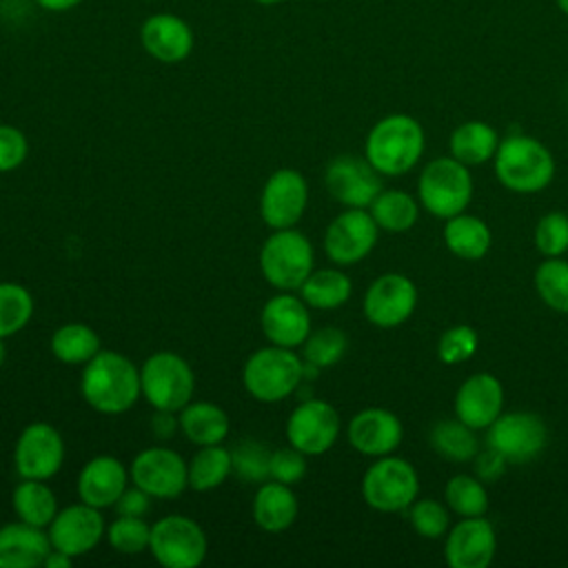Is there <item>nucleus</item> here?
<instances>
[{"instance_id": "nucleus-43", "label": "nucleus", "mask_w": 568, "mask_h": 568, "mask_svg": "<svg viewBox=\"0 0 568 568\" xmlns=\"http://www.w3.org/2000/svg\"><path fill=\"white\" fill-rule=\"evenodd\" d=\"M477 346H479L477 331L468 324H457L439 335L437 357L442 364H448V366L462 364L477 353Z\"/></svg>"}, {"instance_id": "nucleus-23", "label": "nucleus", "mask_w": 568, "mask_h": 568, "mask_svg": "<svg viewBox=\"0 0 568 568\" xmlns=\"http://www.w3.org/2000/svg\"><path fill=\"white\" fill-rule=\"evenodd\" d=\"M455 417L475 430L488 428L504 408V386L490 373H475L455 393Z\"/></svg>"}, {"instance_id": "nucleus-30", "label": "nucleus", "mask_w": 568, "mask_h": 568, "mask_svg": "<svg viewBox=\"0 0 568 568\" xmlns=\"http://www.w3.org/2000/svg\"><path fill=\"white\" fill-rule=\"evenodd\" d=\"M351 293V277L339 268H313L311 275L300 286L302 300L308 304V308L317 311H333L344 306Z\"/></svg>"}, {"instance_id": "nucleus-18", "label": "nucleus", "mask_w": 568, "mask_h": 568, "mask_svg": "<svg viewBox=\"0 0 568 568\" xmlns=\"http://www.w3.org/2000/svg\"><path fill=\"white\" fill-rule=\"evenodd\" d=\"M328 193L346 209H368L382 191V178L366 158L337 155L324 173Z\"/></svg>"}, {"instance_id": "nucleus-13", "label": "nucleus", "mask_w": 568, "mask_h": 568, "mask_svg": "<svg viewBox=\"0 0 568 568\" xmlns=\"http://www.w3.org/2000/svg\"><path fill=\"white\" fill-rule=\"evenodd\" d=\"M379 226L366 209H346L324 233V251L339 266L362 262L377 244Z\"/></svg>"}, {"instance_id": "nucleus-1", "label": "nucleus", "mask_w": 568, "mask_h": 568, "mask_svg": "<svg viewBox=\"0 0 568 568\" xmlns=\"http://www.w3.org/2000/svg\"><path fill=\"white\" fill-rule=\"evenodd\" d=\"M84 402L102 415H122L142 395L140 368L122 353L98 351L80 375Z\"/></svg>"}, {"instance_id": "nucleus-11", "label": "nucleus", "mask_w": 568, "mask_h": 568, "mask_svg": "<svg viewBox=\"0 0 568 568\" xmlns=\"http://www.w3.org/2000/svg\"><path fill=\"white\" fill-rule=\"evenodd\" d=\"M129 477L151 497L175 499L189 486V464L173 448L149 446L133 457Z\"/></svg>"}, {"instance_id": "nucleus-8", "label": "nucleus", "mask_w": 568, "mask_h": 568, "mask_svg": "<svg viewBox=\"0 0 568 568\" xmlns=\"http://www.w3.org/2000/svg\"><path fill=\"white\" fill-rule=\"evenodd\" d=\"M417 470L402 457H377V462H373L362 477V497L373 510L379 513L406 510L417 499Z\"/></svg>"}, {"instance_id": "nucleus-12", "label": "nucleus", "mask_w": 568, "mask_h": 568, "mask_svg": "<svg viewBox=\"0 0 568 568\" xmlns=\"http://www.w3.org/2000/svg\"><path fill=\"white\" fill-rule=\"evenodd\" d=\"M339 415L324 399H304L286 419V442L304 455H322L339 437Z\"/></svg>"}, {"instance_id": "nucleus-4", "label": "nucleus", "mask_w": 568, "mask_h": 568, "mask_svg": "<svg viewBox=\"0 0 568 568\" xmlns=\"http://www.w3.org/2000/svg\"><path fill=\"white\" fill-rule=\"evenodd\" d=\"M304 377V359L284 346H264L248 355L242 382L257 402H282L300 386Z\"/></svg>"}, {"instance_id": "nucleus-26", "label": "nucleus", "mask_w": 568, "mask_h": 568, "mask_svg": "<svg viewBox=\"0 0 568 568\" xmlns=\"http://www.w3.org/2000/svg\"><path fill=\"white\" fill-rule=\"evenodd\" d=\"M253 521L266 532L286 530L297 517V497L288 484L262 481L253 497Z\"/></svg>"}, {"instance_id": "nucleus-3", "label": "nucleus", "mask_w": 568, "mask_h": 568, "mask_svg": "<svg viewBox=\"0 0 568 568\" xmlns=\"http://www.w3.org/2000/svg\"><path fill=\"white\" fill-rule=\"evenodd\" d=\"M493 160L497 180L515 193L544 191L555 178L552 153L530 135H508Z\"/></svg>"}, {"instance_id": "nucleus-19", "label": "nucleus", "mask_w": 568, "mask_h": 568, "mask_svg": "<svg viewBox=\"0 0 568 568\" xmlns=\"http://www.w3.org/2000/svg\"><path fill=\"white\" fill-rule=\"evenodd\" d=\"M140 42L153 60L162 64H178L191 55L195 47V33L182 16L158 11L142 22Z\"/></svg>"}, {"instance_id": "nucleus-15", "label": "nucleus", "mask_w": 568, "mask_h": 568, "mask_svg": "<svg viewBox=\"0 0 568 568\" xmlns=\"http://www.w3.org/2000/svg\"><path fill=\"white\" fill-rule=\"evenodd\" d=\"M308 204V184L295 169H277L268 175L260 195V215L273 231L295 226Z\"/></svg>"}, {"instance_id": "nucleus-16", "label": "nucleus", "mask_w": 568, "mask_h": 568, "mask_svg": "<svg viewBox=\"0 0 568 568\" xmlns=\"http://www.w3.org/2000/svg\"><path fill=\"white\" fill-rule=\"evenodd\" d=\"M13 462L22 479L53 477L64 462L62 435L47 422L29 424L16 442Z\"/></svg>"}, {"instance_id": "nucleus-46", "label": "nucleus", "mask_w": 568, "mask_h": 568, "mask_svg": "<svg viewBox=\"0 0 568 568\" xmlns=\"http://www.w3.org/2000/svg\"><path fill=\"white\" fill-rule=\"evenodd\" d=\"M29 153L27 135L13 124H0V173L18 169Z\"/></svg>"}, {"instance_id": "nucleus-2", "label": "nucleus", "mask_w": 568, "mask_h": 568, "mask_svg": "<svg viewBox=\"0 0 568 568\" xmlns=\"http://www.w3.org/2000/svg\"><path fill=\"white\" fill-rule=\"evenodd\" d=\"M426 135L422 124L406 113H390L373 124L364 142V158L379 175L408 173L424 153Z\"/></svg>"}, {"instance_id": "nucleus-14", "label": "nucleus", "mask_w": 568, "mask_h": 568, "mask_svg": "<svg viewBox=\"0 0 568 568\" xmlns=\"http://www.w3.org/2000/svg\"><path fill=\"white\" fill-rule=\"evenodd\" d=\"M417 306V288L410 277L402 273H384L371 282L364 293V315L373 326H402Z\"/></svg>"}, {"instance_id": "nucleus-25", "label": "nucleus", "mask_w": 568, "mask_h": 568, "mask_svg": "<svg viewBox=\"0 0 568 568\" xmlns=\"http://www.w3.org/2000/svg\"><path fill=\"white\" fill-rule=\"evenodd\" d=\"M51 552L44 528L27 521L0 526V568H38Z\"/></svg>"}, {"instance_id": "nucleus-33", "label": "nucleus", "mask_w": 568, "mask_h": 568, "mask_svg": "<svg viewBox=\"0 0 568 568\" xmlns=\"http://www.w3.org/2000/svg\"><path fill=\"white\" fill-rule=\"evenodd\" d=\"M368 213L375 224L388 233H404L415 226L419 206L413 195L402 189H382L379 195L371 202Z\"/></svg>"}, {"instance_id": "nucleus-10", "label": "nucleus", "mask_w": 568, "mask_h": 568, "mask_svg": "<svg viewBox=\"0 0 568 568\" xmlns=\"http://www.w3.org/2000/svg\"><path fill=\"white\" fill-rule=\"evenodd\" d=\"M548 442L546 422L528 410L501 413L486 428V446L501 453L508 464H526L535 459Z\"/></svg>"}, {"instance_id": "nucleus-42", "label": "nucleus", "mask_w": 568, "mask_h": 568, "mask_svg": "<svg viewBox=\"0 0 568 568\" xmlns=\"http://www.w3.org/2000/svg\"><path fill=\"white\" fill-rule=\"evenodd\" d=\"M406 513H408L410 526L419 537L439 539L448 530V508L437 499H430V497L415 499L406 508Z\"/></svg>"}, {"instance_id": "nucleus-38", "label": "nucleus", "mask_w": 568, "mask_h": 568, "mask_svg": "<svg viewBox=\"0 0 568 568\" xmlns=\"http://www.w3.org/2000/svg\"><path fill=\"white\" fill-rule=\"evenodd\" d=\"M535 288L548 308L568 313V262L546 257L535 271Z\"/></svg>"}, {"instance_id": "nucleus-32", "label": "nucleus", "mask_w": 568, "mask_h": 568, "mask_svg": "<svg viewBox=\"0 0 568 568\" xmlns=\"http://www.w3.org/2000/svg\"><path fill=\"white\" fill-rule=\"evenodd\" d=\"M11 504L20 521H27L40 528H47L55 517V513L60 510L55 495L44 484V479H22L13 488Z\"/></svg>"}, {"instance_id": "nucleus-29", "label": "nucleus", "mask_w": 568, "mask_h": 568, "mask_svg": "<svg viewBox=\"0 0 568 568\" xmlns=\"http://www.w3.org/2000/svg\"><path fill=\"white\" fill-rule=\"evenodd\" d=\"M499 142L501 140L490 124L468 120L450 133V155L466 166H477L495 158Z\"/></svg>"}, {"instance_id": "nucleus-41", "label": "nucleus", "mask_w": 568, "mask_h": 568, "mask_svg": "<svg viewBox=\"0 0 568 568\" xmlns=\"http://www.w3.org/2000/svg\"><path fill=\"white\" fill-rule=\"evenodd\" d=\"M109 546L122 555H138L149 550L151 541V526L144 521V517H126L118 515L104 532Z\"/></svg>"}, {"instance_id": "nucleus-17", "label": "nucleus", "mask_w": 568, "mask_h": 568, "mask_svg": "<svg viewBox=\"0 0 568 568\" xmlns=\"http://www.w3.org/2000/svg\"><path fill=\"white\" fill-rule=\"evenodd\" d=\"M104 532H106V526H104V517L100 515V508L89 506L84 501L71 504L58 510L51 524L47 526L51 548L73 559L93 550L104 537Z\"/></svg>"}, {"instance_id": "nucleus-51", "label": "nucleus", "mask_w": 568, "mask_h": 568, "mask_svg": "<svg viewBox=\"0 0 568 568\" xmlns=\"http://www.w3.org/2000/svg\"><path fill=\"white\" fill-rule=\"evenodd\" d=\"M71 564H73V557H69V555H64V552L51 548V552L47 555V559H44L42 566H47V568H69Z\"/></svg>"}, {"instance_id": "nucleus-47", "label": "nucleus", "mask_w": 568, "mask_h": 568, "mask_svg": "<svg viewBox=\"0 0 568 568\" xmlns=\"http://www.w3.org/2000/svg\"><path fill=\"white\" fill-rule=\"evenodd\" d=\"M506 466H508V459L497 453L495 448L486 446L484 450H479L475 457H473V468H475V477L481 479L484 484H490V481H497L504 473H506Z\"/></svg>"}, {"instance_id": "nucleus-5", "label": "nucleus", "mask_w": 568, "mask_h": 568, "mask_svg": "<svg viewBox=\"0 0 568 568\" xmlns=\"http://www.w3.org/2000/svg\"><path fill=\"white\" fill-rule=\"evenodd\" d=\"M419 204L439 220L464 213L473 197V178L466 164L450 158L430 160L417 182Z\"/></svg>"}, {"instance_id": "nucleus-48", "label": "nucleus", "mask_w": 568, "mask_h": 568, "mask_svg": "<svg viewBox=\"0 0 568 568\" xmlns=\"http://www.w3.org/2000/svg\"><path fill=\"white\" fill-rule=\"evenodd\" d=\"M149 508H151V495L135 484H133V488L126 486L124 493L120 495V499L115 501L118 515H126V517H144L149 513Z\"/></svg>"}, {"instance_id": "nucleus-28", "label": "nucleus", "mask_w": 568, "mask_h": 568, "mask_svg": "<svg viewBox=\"0 0 568 568\" xmlns=\"http://www.w3.org/2000/svg\"><path fill=\"white\" fill-rule=\"evenodd\" d=\"M444 244L455 257L473 262L481 260L488 253L493 235L484 220L468 213H457L446 220Z\"/></svg>"}, {"instance_id": "nucleus-35", "label": "nucleus", "mask_w": 568, "mask_h": 568, "mask_svg": "<svg viewBox=\"0 0 568 568\" xmlns=\"http://www.w3.org/2000/svg\"><path fill=\"white\" fill-rule=\"evenodd\" d=\"M100 351L98 333L80 322L60 326L51 335V353L62 364H87Z\"/></svg>"}, {"instance_id": "nucleus-34", "label": "nucleus", "mask_w": 568, "mask_h": 568, "mask_svg": "<svg viewBox=\"0 0 568 568\" xmlns=\"http://www.w3.org/2000/svg\"><path fill=\"white\" fill-rule=\"evenodd\" d=\"M233 473L231 450L222 444L200 446V450L189 462V486L193 490H213L226 481Z\"/></svg>"}, {"instance_id": "nucleus-54", "label": "nucleus", "mask_w": 568, "mask_h": 568, "mask_svg": "<svg viewBox=\"0 0 568 568\" xmlns=\"http://www.w3.org/2000/svg\"><path fill=\"white\" fill-rule=\"evenodd\" d=\"M557 7L568 16V0H557Z\"/></svg>"}, {"instance_id": "nucleus-27", "label": "nucleus", "mask_w": 568, "mask_h": 568, "mask_svg": "<svg viewBox=\"0 0 568 568\" xmlns=\"http://www.w3.org/2000/svg\"><path fill=\"white\" fill-rule=\"evenodd\" d=\"M178 424L195 446L222 444L229 435V415L213 402H189L178 410Z\"/></svg>"}, {"instance_id": "nucleus-53", "label": "nucleus", "mask_w": 568, "mask_h": 568, "mask_svg": "<svg viewBox=\"0 0 568 568\" xmlns=\"http://www.w3.org/2000/svg\"><path fill=\"white\" fill-rule=\"evenodd\" d=\"M257 4H262V7H273V4H280L282 0H255Z\"/></svg>"}, {"instance_id": "nucleus-50", "label": "nucleus", "mask_w": 568, "mask_h": 568, "mask_svg": "<svg viewBox=\"0 0 568 568\" xmlns=\"http://www.w3.org/2000/svg\"><path fill=\"white\" fill-rule=\"evenodd\" d=\"M82 0H36V4L44 11H51V13H64V11H71L80 4Z\"/></svg>"}, {"instance_id": "nucleus-31", "label": "nucleus", "mask_w": 568, "mask_h": 568, "mask_svg": "<svg viewBox=\"0 0 568 568\" xmlns=\"http://www.w3.org/2000/svg\"><path fill=\"white\" fill-rule=\"evenodd\" d=\"M428 439H430L433 450L453 464L473 462V457L479 453V442H477L475 428H470L468 424H464L457 417L435 422L428 433Z\"/></svg>"}, {"instance_id": "nucleus-9", "label": "nucleus", "mask_w": 568, "mask_h": 568, "mask_svg": "<svg viewBox=\"0 0 568 568\" xmlns=\"http://www.w3.org/2000/svg\"><path fill=\"white\" fill-rule=\"evenodd\" d=\"M206 535L186 515H166L151 526L149 550L166 568H195L206 557Z\"/></svg>"}, {"instance_id": "nucleus-36", "label": "nucleus", "mask_w": 568, "mask_h": 568, "mask_svg": "<svg viewBox=\"0 0 568 568\" xmlns=\"http://www.w3.org/2000/svg\"><path fill=\"white\" fill-rule=\"evenodd\" d=\"M448 510L459 517H479L488 510V493L481 479L473 475H455L444 486Z\"/></svg>"}, {"instance_id": "nucleus-45", "label": "nucleus", "mask_w": 568, "mask_h": 568, "mask_svg": "<svg viewBox=\"0 0 568 568\" xmlns=\"http://www.w3.org/2000/svg\"><path fill=\"white\" fill-rule=\"evenodd\" d=\"M306 468H308L306 455L291 444L286 448L273 450V455H271V479H275V481L293 486L304 479Z\"/></svg>"}, {"instance_id": "nucleus-40", "label": "nucleus", "mask_w": 568, "mask_h": 568, "mask_svg": "<svg viewBox=\"0 0 568 568\" xmlns=\"http://www.w3.org/2000/svg\"><path fill=\"white\" fill-rule=\"evenodd\" d=\"M271 455L273 450H268L262 442L242 439L231 448L233 473L248 484H262L271 479Z\"/></svg>"}, {"instance_id": "nucleus-20", "label": "nucleus", "mask_w": 568, "mask_h": 568, "mask_svg": "<svg viewBox=\"0 0 568 568\" xmlns=\"http://www.w3.org/2000/svg\"><path fill=\"white\" fill-rule=\"evenodd\" d=\"M497 550L493 524L479 517H462L446 535L444 557L450 568H488Z\"/></svg>"}, {"instance_id": "nucleus-52", "label": "nucleus", "mask_w": 568, "mask_h": 568, "mask_svg": "<svg viewBox=\"0 0 568 568\" xmlns=\"http://www.w3.org/2000/svg\"><path fill=\"white\" fill-rule=\"evenodd\" d=\"M4 357H7V346H4V337H0V366H2Z\"/></svg>"}, {"instance_id": "nucleus-6", "label": "nucleus", "mask_w": 568, "mask_h": 568, "mask_svg": "<svg viewBox=\"0 0 568 568\" xmlns=\"http://www.w3.org/2000/svg\"><path fill=\"white\" fill-rule=\"evenodd\" d=\"M315 262L308 237L300 231L277 229L260 248V268L264 280L277 291H300Z\"/></svg>"}, {"instance_id": "nucleus-21", "label": "nucleus", "mask_w": 568, "mask_h": 568, "mask_svg": "<svg viewBox=\"0 0 568 568\" xmlns=\"http://www.w3.org/2000/svg\"><path fill=\"white\" fill-rule=\"evenodd\" d=\"M260 326L264 337L275 346H302L311 333L308 304L302 297H295L291 291H282L264 304Z\"/></svg>"}, {"instance_id": "nucleus-39", "label": "nucleus", "mask_w": 568, "mask_h": 568, "mask_svg": "<svg viewBox=\"0 0 568 568\" xmlns=\"http://www.w3.org/2000/svg\"><path fill=\"white\" fill-rule=\"evenodd\" d=\"M33 315V297L18 282H0V337L22 331Z\"/></svg>"}, {"instance_id": "nucleus-37", "label": "nucleus", "mask_w": 568, "mask_h": 568, "mask_svg": "<svg viewBox=\"0 0 568 568\" xmlns=\"http://www.w3.org/2000/svg\"><path fill=\"white\" fill-rule=\"evenodd\" d=\"M348 348V337L337 326H324L311 331L302 344V359L313 368H328L337 364Z\"/></svg>"}, {"instance_id": "nucleus-44", "label": "nucleus", "mask_w": 568, "mask_h": 568, "mask_svg": "<svg viewBox=\"0 0 568 568\" xmlns=\"http://www.w3.org/2000/svg\"><path fill=\"white\" fill-rule=\"evenodd\" d=\"M535 246L544 257H561L568 251V215L550 211L535 226Z\"/></svg>"}, {"instance_id": "nucleus-24", "label": "nucleus", "mask_w": 568, "mask_h": 568, "mask_svg": "<svg viewBox=\"0 0 568 568\" xmlns=\"http://www.w3.org/2000/svg\"><path fill=\"white\" fill-rule=\"evenodd\" d=\"M126 481H129V473L118 457H111V455L91 457L78 475L80 501L95 508L115 506V501L126 488Z\"/></svg>"}, {"instance_id": "nucleus-7", "label": "nucleus", "mask_w": 568, "mask_h": 568, "mask_svg": "<svg viewBox=\"0 0 568 568\" xmlns=\"http://www.w3.org/2000/svg\"><path fill=\"white\" fill-rule=\"evenodd\" d=\"M140 388L153 408L178 413L193 397L195 375L182 355L158 351L140 368Z\"/></svg>"}, {"instance_id": "nucleus-22", "label": "nucleus", "mask_w": 568, "mask_h": 568, "mask_svg": "<svg viewBox=\"0 0 568 568\" xmlns=\"http://www.w3.org/2000/svg\"><path fill=\"white\" fill-rule=\"evenodd\" d=\"M348 444L368 457H384L399 448L404 426L399 417L386 408L371 406L353 415L346 428Z\"/></svg>"}, {"instance_id": "nucleus-49", "label": "nucleus", "mask_w": 568, "mask_h": 568, "mask_svg": "<svg viewBox=\"0 0 568 568\" xmlns=\"http://www.w3.org/2000/svg\"><path fill=\"white\" fill-rule=\"evenodd\" d=\"M178 428H180V424H178V419L173 417L171 410H158L155 408V415L151 417V430L158 439H169Z\"/></svg>"}]
</instances>
